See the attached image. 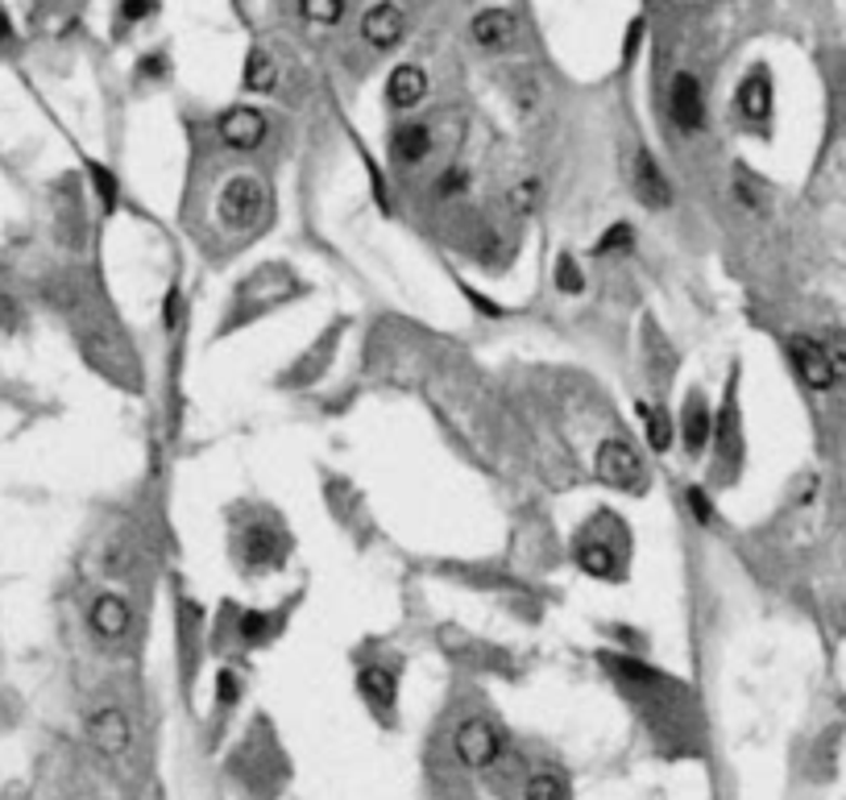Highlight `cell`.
Masks as SVG:
<instances>
[{"mask_svg": "<svg viewBox=\"0 0 846 800\" xmlns=\"http://www.w3.org/2000/svg\"><path fill=\"white\" fill-rule=\"evenodd\" d=\"M573 560L581 572L598 581H618L627 577V522L614 511H598L573 540Z\"/></svg>", "mask_w": 846, "mask_h": 800, "instance_id": "obj_1", "label": "cell"}, {"mask_svg": "<svg viewBox=\"0 0 846 800\" xmlns=\"http://www.w3.org/2000/svg\"><path fill=\"white\" fill-rule=\"evenodd\" d=\"M286 552H291V536L282 531V522L274 515H258L236 527L233 560L245 577H258V572H274V568H282Z\"/></svg>", "mask_w": 846, "mask_h": 800, "instance_id": "obj_2", "label": "cell"}, {"mask_svg": "<svg viewBox=\"0 0 846 800\" xmlns=\"http://www.w3.org/2000/svg\"><path fill=\"white\" fill-rule=\"evenodd\" d=\"M274 208V195L266 188V179H258L254 170H236L233 179L220 188L216 195V220L229 229V233H249L258 229L261 220Z\"/></svg>", "mask_w": 846, "mask_h": 800, "instance_id": "obj_3", "label": "cell"}, {"mask_svg": "<svg viewBox=\"0 0 846 800\" xmlns=\"http://www.w3.org/2000/svg\"><path fill=\"white\" fill-rule=\"evenodd\" d=\"M593 469H598V481H606V486L623 490V494H643V490H648L643 456H639V448H634L627 436H606V440L598 444Z\"/></svg>", "mask_w": 846, "mask_h": 800, "instance_id": "obj_4", "label": "cell"}, {"mask_svg": "<svg viewBox=\"0 0 846 800\" xmlns=\"http://www.w3.org/2000/svg\"><path fill=\"white\" fill-rule=\"evenodd\" d=\"M502 747H507L502 726L490 722V718H465L457 726V734H452V754L470 772H490L493 763L502 759Z\"/></svg>", "mask_w": 846, "mask_h": 800, "instance_id": "obj_5", "label": "cell"}, {"mask_svg": "<svg viewBox=\"0 0 846 800\" xmlns=\"http://www.w3.org/2000/svg\"><path fill=\"white\" fill-rule=\"evenodd\" d=\"M470 38L477 42V50L486 54H511L523 38V25H518L515 9L507 4H490V9H477L470 22Z\"/></svg>", "mask_w": 846, "mask_h": 800, "instance_id": "obj_6", "label": "cell"}, {"mask_svg": "<svg viewBox=\"0 0 846 800\" xmlns=\"http://www.w3.org/2000/svg\"><path fill=\"white\" fill-rule=\"evenodd\" d=\"M88 631H92L104 647H117L125 638L133 635V606L125 593H95L88 602Z\"/></svg>", "mask_w": 846, "mask_h": 800, "instance_id": "obj_7", "label": "cell"}, {"mask_svg": "<svg viewBox=\"0 0 846 800\" xmlns=\"http://www.w3.org/2000/svg\"><path fill=\"white\" fill-rule=\"evenodd\" d=\"M88 743H92L104 759L129 754V747H133V718H129L120 706H113V701L95 706L92 713H88Z\"/></svg>", "mask_w": 846, "mask_h": 800, "instance_id": "obj_8", "label": "cell"}, {"mask_svg": "<svg viewBox=\"0 0 846 800\" xmlns=\"http://www.w3.org/2000/svg\"><path fill=\"white\" fill-rule=\"evenodd\" d=\"M266 133H270V120L261 108L254 104H233V108H225L220 120H216V138L220 145H229L236 154H249V150H258L266 142Z\"/></svg>", "mask_w": 846, "mask_h": 800, "instance_id": "obj_9", "label": "cell"}, {"mask_svg": "<svg viewBox=\"0 0 846 800\" xmlns=\"http://www.w3.org/2000/svg\"><path fill=\"white\" fill-rule=\"evenodd\" d=\"M668 117L681 133L705 129V88L693 72H677L668 83Z\"/></svg>", "mask_w": 846, "mask_h": 800, "instance_id": "obj_10", "label": "cell"}, {"mask_svg": "<svg viewBox=\"0 0 846 800\" xmlns=\"http://www.w3.org/2000/svg\"><path fill=\"white\" fill-rule=\"evenodd\" d=\"M789 361H793V370H797V377L809 390H834L838 370H834V361H830L822 340H813V336H789Z\"/></svg>", "mask_w": 846, "mask_h": 800, "instance_id": "obj_11", "label": "cell"}, {"mask_svg": "<svg viewBox=\"0 0 846 800\" xmlns=\"http://www.w3.org/2000/svg\"><path fill=\"white\" fill-rule=\"evenodd\" d=\"M407 38V13L395 0H374L361 13V42L374 50H395Z\"/></svg>", "mask_w": 846, "mask_h": 800, "instance_id": "obj_12", "label": "cell"}, {"mask_svg": "<svg viewBox=\"0 0 846 800\" xmlns=\"http://www.w3.org/2000/svg\"><path fill=\"white\" fill-rule=\"evenodd\" d=\"M631 191L639 204H648V208H672V183H668V175L659 170V163L648 154V150H634L631 158Z\"/></svg>", "mask_w": 846, "mask_h": 800, "instance_id": "obj_13", "label": "cell"}, {"mask_svg": "<svg viewBox=\"0 0 846 800\" xmlns=\"http://www.w3.org/2000/svg\"><path fill=\"white\" fill-rule=\"evenodd\" d=\"M734 108L747 125H759V129L772 120V75H768V67H752L743 75V83L734 92Z\"/></svg>", "mask_w": 846, "mask_h": 800, "instance_id": "obj_14", "label": "cell"}, {"mask_svg": "<svg viewBox=\"0 0 846 800\" xmlns=\"http://www.w3.org/2000/svg\"><path fill=\"white\" fill-rule=\"evenodd\" d=\"M423 95H427V72L415 67V63H402L390 72L386 79V104L395 108V113H411V108H420Z\"/></svg>", "mask_w": 846, "mask_h": 800, "instance_id": "obj_15", "label": "cell"}, {"mask_svg": "<svg viewBox=\"0 0 846 800\" xmlns=\"http://www.w3.org/2000/svg\"><path fill=\"white\" fill-rule=\"evenodd\" d=\"M390 154L402 166H420L432 154V129L423 120H402L399 129L390 133Z\"/></svg>", "mask_w": 846, "mask_h": 800, "instance_id": "obj_16", "label": "cell"}, {"mask_svg": "<svg viewBox=\"0 0 846 800\" xmlns=\"http://www.w3.org/2000/svg\"><path fill=\"white\" fill-rule=\"evenodd\" d=\"M357 693H361V697H366L374 709H395L399 681H395V672H390V668H382V663H366V668L357 672Z\"/></svg>", "mask_w": 846, "mask_h": 800, "instance_id": "obj_17", "label": "cell"}, {"mask_svg": "<svg viewBox=\"0 0 846 800\" xmlns=\"http://www.w3.org/2000/svg\"><path fill=\"white\" fill-rule=\"evenodd\" d=\"M681 436H684V452H689V456H702L705 444H709V411H705L702 390H693V395L684 399Z\"/></svg>", "mask_w": 846, "mask_h": 800, "instance_id": "obj_18", "label": "cell"}, {"mask_svg": "<svg viewBox=\"0 0 846 800\" xmlns=\"http://www.w3.org/2000/svg\"><path fill=\"white\" fill-rule=\"evenodd\" d=\"M241 88L245 92H274L279 88V63H274V54L270 50H261L254 47L249 54H245V75H241Z\"/></svg>", "mask_w": 846, "mask_h": 800, "instance_id": "obj_19", "label": "cell"}, {"mask_svg": "<svg viewBox=\"0 0 846 800\" xmlns=\"http://www.w3.org/2000/svg\"><path fill=\"white\" fill-rule=\"evenodd\" d=\"M133 565H138V543L129 540V536H108V540H104V552H100L104 577H129Z\"/></svg>", "mask_w": 846, "mask_h": 800, "instance_id": "obj_20", "label": "cell"}, {"mask_svg": "<svg viewBox=\"0 0 846 800\" xmlns=\"http://www.w3.org/2000/svg\"><path fill=\"white\" fill-rule=\"evenodd\" d=\"M282 627V614H236V638L245 643V647H254V643H266V638H274V631Z\"/></svg>", "mask_w": 846, "mask_h": 800, "instance_id": "obj_21", "label": "cell"}, {"mask_svg": "<svg viewBox=\"0 0 846 800\" xmlns=\"http://www.w3.org/2000/svg\"><path fill=\"white\" fill-rule=\"evenodd\" d=\"M639 415H643V427H648V440H652V448H656V452H664V448H672V440H677V427H672V420H668V411H664V407H652V402H639Z\"/></svg>", "mask_w": 846, "mask_h": 800, "instance_id": "obj_22", "label": "cell"}, {"mask_svg": "<svg viewBox=\"0 0 846 800\" xmlns=\"http://www.w3.org/2000/svg\"><path fill=\"white\" fill-rule=\"evenodd\" d=\"M523 800H568V784L556 772H531L523 784Z\"/></svg>", "mask_w": 846, "mask_h": 800, "instance_id": "obj_23", "label": "cell"}, {"mask_svg": "<svg viewBox=\"0 0 846 800\" xmlns=\"http://www.w3.org/2000/svg\"><path fill=\"white\" fill-rule=\"evenodd\" d=\"M295 9L311 25H336L345 17V0H295Z\"/></svg>", "mask_w": 846, "mask_h": 800, "instance_id": "obj_24", "label": "cell"}, {"mask_svg": "<svg viewBox=\"0 0 846 800\" xmlns=\"http://www.w3.org/2000/svg\"><path fill=\"white\" fill-rule=\"evenodd\" d=\"M511 92H515V104L518 113H536V104H540V79L531 72H518L511 79Z\"/></svg>", "mask_w": 846, "mask_h": 800, "instance_id": "obj_25", "label": "cell"}, {"mask_svg": "<svg viewBox=\"0 0 846 800\" xmlns=\"http://www.w3.org/2000/svg\"><path fill=\"white\" fill-rule=\"evenodd\" d=\"M158 13V0H120L117 4V29H133L138 22Z\"/></svg>", "mask_w": 846, "mask_h": 800, "instance_id": "obj_26", "label": "cell"}, {"mask_svg": "<svg viewBox=\"0 0 846 800\" xmlns=\"http://www.w3.org/2000/svg\"><path fill=\"white\" fill-rule=\"evenodd\" d=\"M507 204L515 208V212H536V204H540V179H518L515 188H511V195H507Z\"/></svg>", "mask_w": 846, "mask_h": 800, "instance_id": "obj_27", "label": "cell"}, {"mask_svg": "<svg viewBox=\"0 0 846 800\" xmlns=\"http://www.w3.org/2000/svg\"><path fill=\"white\" fill-rule=\"evenodd\" d=\"M465 191H470V170L465 166H448L445 175H440V183H436V195L440 199H457Z\"/></svg>", "mask_w": 846, "mask_h": 800, "instance_id": "obj_28", "label": "cell"}, {"mask_svg": "<svg viewBox=\"0 0 846 800\" xmlns=\"http://www.w3.org/2000/svg\"><path fill=\"white\" fill-rule=\"evenodd\" d=\"M631 236H634L631 224H614V229H606L602 241L593 245V254H598V258H606V254H614V249H631Z\"/></svg>", "mask_w": 846, "mask_h": 800, "instance_id": "obj_29", "label": "cell"}, {"mask_svg": "<svg viewBox=\"0 0 846 800\" xmlns=\"http://www.w3.org/2000/svg\"><path fill=\"white\" fill-rule=\"evenodd\" d=\"M556 286L568 291V295H581L586 291V279H581V270H577L573 258H561V266H556Z\"/></svg>", "mask_w": 846, "mask_h": 800, "instance_id": "obj_30", "label": "cell"}, {"mask_svg": "<svg viewBox=\"0 0 846 800\" xmlns=\"http://www.w3.org/2000/svg\"><path fill=\"white\" fill-rule=\"evenodd\" d=\"M822 345H825V353H830V361H834L838 377H843L846 374V328H830Z\"/></svg>", "mask_w": 846, "mask_h": 800, "instance_id": "obj_31", "label": "cell"}, {"mask_svg": "<svg viewBox=\"0 0 846 800\" xmlns=\"http://www.w3.org/2000/svg\"><path fill=\"white\" fill-rule=\"evenodd\" d=\"M216 697H220V706L229 709L241 697V676H236L233 668H225L220 676H216Z\"/></svg>", "mask_w": 846, "mask_h": 800, "instance_id": "obj_32", "label": "cell"}, {"mask_svg": "<svg viewBox=\"0 0 846 800\" xmlns=\"http://www.w3.org/2000/svg\"><path fill=\"white\" fill-rule=\"evenodd\" d=\"M163 72H166L163 54H145V59H141V67H138V75H145V79H163Z\"/></svg>", "mask_w": 846, "mask_h": 800, "instance_id": "obj_33", "label": "cell"}, {"mask_svg": "<svg viewBox=\"0 0 846 800\" xmlns=\"http://www.w3.org/2000/svg\"><path fill=\"white\" fill-rule=\"evenodd\" d=\"M0 42H13V22H9L4 9H0Z\"/></svg>", "mask_w": 846, "mask_h": 800, "instance_id": "obj_34", "label": "cell"}]
</instances>
